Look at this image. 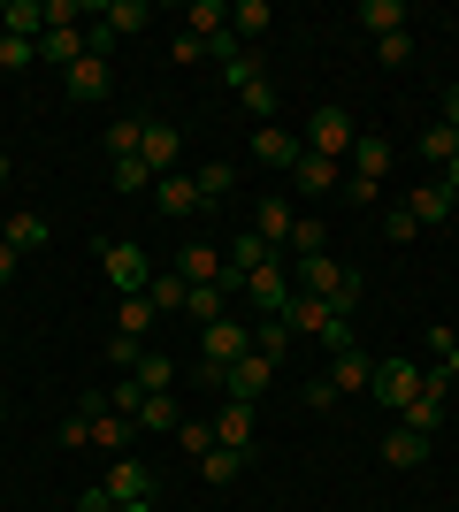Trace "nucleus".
<instances>
[{"mask_svg": "<svg viewBox=\"0 0 459 512\" xmlns=\"http://www.w3.org/2000/svg\"><path fill=\"white\" fill-rule=\"evenodd\" d=\"M100 268H108V291H123V299H138L153 283V260H146V245H131V237H100Z\"/></svg>", "mask_w": 459, "mask_h": 512, "instance_id": "nucleus-1", "label": "nucleus"}, {"mask_svg": "<svg viewBox=\"0 0 459 512\" xmlns=\"http://www.w3.org/2000/svg\"><path fill=\"white\" fill-rule=\"evenodd\" d=\"M306 153H322V161H345L352 153V115L337 100H322L314 115H306Z\"/></svg>", "mask_w": 459, "mask_h": 512, "instance_id": "nucleus-2", "label": "nucleus"}, {"mask_svg": "<svg viewBox=\"0 0 459 512\" xmlns=\"http://www.w3.org/2000/svg\"><path fill=\"white\" fill-rule=\"evenodd\" d=\"M245 306H253L261 321H284V306H291V260L253 268V276H245Z\"/></svg>", "mask_w": 459, "mask_h": 512, "instance_id": "nucleus-3", "label": "nucleus"}, {"mask_svg": "<svg viewBox=\"0 0 459 512\" xmlns=\"http://www.w3.org/2000/svg\"><path fill=\"white\" fill-rule=\"evenodd\" d=\"M421 383H429V375H421V367L398 352V360H375V383H368V390H375V398H383L391 413H406V406L421 398Z\"/></svg>", "mask_w": 459, "mask_h": 512, "instance_id": "nucleus-4", "label": "nucleus"}, {"mask_svg": "<svg viewBox=\"0 0 459 512\" xmlns=\"http://www.w3.org/2000/svg\"><path fill=\"white\" fill-rule=\"evenodd\" d=\"M245 352H253V329H245L238 314H222V321H207V329H199V360L230 367V360H245Z\"/></svg>", "mask_w": 459, "mask_h": 512, "instance_id": "nucleus-5", "label": "nucleus"}, {"mask_svg": "<svg viewBox=\"0 0 459 512\" xmlns=\"http://www.w3.org/2000/svg\"><path fill=\"white\" fill-rule=\"evenodd\" d=\"M444 406H452V383H444V375H429V383H421V398L398 413V421L414 428V436H437V428H444Z\"/></svg>", "mask_w": 459, "mask_h": 512, "instance_id": "nucleus-6", "label": "nucleus"}, {"mask_svg": "<svg viewBox=\"0 0 459 512\" xmlns=\"http://www.w3.org/2000/svg\"><path fill=\"white\" fill-rule=\"evenodd\" d=\"M276 383V360H261V352H245V360H230V383H222V398H238V406H253L261 390Z\"/></svg>", "mask_w": 459, "mask_h": 512, "instance_id": "nucleus-7", "label": "nucleus"}, {"mask_svg": "<svg viewBox=\"0 0 459 512\" xmlns=\"http://www.w3.org/2000/svg\"><path fill=\"white\" fill-rule=\"evenodd\" d=\"M299 153H306V138H291L284 123L253 130V161H268V169H299Z\"/></svg>", "mask_w": 459, "mask_h": 512, "instance_id": "nucleus-8", "label": "nucleus"}, {"mask_svg": "<svg viewBox=\"0 0 459 512\" xmlns=\"http://www.w3.org/2000/svg\"><path fill=\"white\" fill-rule=\"evenodd\" d=\"M100 490H108L115 505H138V497H153V467H146V459H115Z\"/></svg>", "mask_w": 459, "mask_h": 512, "instance_id": "nucleus-9", "label": "nucleus"}, {"mask_svg": "<svg viewBox=\"0 0 459 512\" xmlns=\"http://www.w3.org/2000/svg\"><path fill=\"white\" fill-rule=\"evenodd\" d=\"M176 153H184L176 123H146V138H138V161H146L153 176H169V169H176Z\"/></svg>", "mask_w": 459, "mask_h": 512, "instance_id": "nucleus-10", "label": "nucleus"}, {"mask_svg": "<svg viewBox=\"0 0 459 512\" xmlns=\"http://www.w3.org/2000/svg\"><path fill=\"white\" fill-rule=\"evenodd\" d=\"M352 23H360L368 39H398V31H406V0H360Z\"/></svg>", "mask_w": 459, "mask_h": 512, "instance_id": "nucleus-11", "label": "nucleus"}, {"mask_svg": "<svg viewBox=\"0 0 459 512\" xmlns=\"http://www.w3.org/2000/svg\"><path fill=\"white\" fill-rule=\"evenodd\" d=\"M329 321H337V314H329L314 291H291V306H284V329H291V337H322Z\"/></svg>", "mask_w": 459, "mask_h": 512, "instance_id": "nucleus-12", "label": "nucleus"}, {"mask_svg": "<svg viewBox=\"0 0 459 512\" xmlns=\"http://www.w3.org/2000/svg\"><path fill=\"white\" fill-rule=\"evenodd\" d=\"M215 444H222V451H253V406L222 398V413H215Z\"/></svg>", "mask_w": 459, "mask_h": 512, "instance_id": "nucleus-13", "label": "nucleus"}, {"mask_svg": "<svg viewBox=\"0 0 459 512\" xmlns=\"http://www.w3.org/2000/svg\"><path fill=\"white\" fill-rule=\"evenodd\" d=\"M429 444H437V436H414V428L398 421L391 436H383V467H398V474H406V467H421V459H429Z\"/></svg>", "mask_w": 459, "mask_h": 512, "instance_id": "nucleus-14", "label": "nucleus"}, {"mask_svg": "<svg viewBox=\"0 0 459 512\" xmlns=\"http://www.w3.org/2000/svg\"><path fill=\"white\" fill-rule=\"evenodd\" d=\"M352 176H375V184H383V176H391V161H398V146L391 138H352Z\"/></svg>", "mask_w": 459, "mask_h": 512, "instance_id": "nucleus-15", "label": "nucleus"}, {"mask_svg": "<svg viewBox=\"0 0 459 512\" xmlns=\"http://www.w3.org/2000/svg\"><path fill=\"white\" fill-rule=\"evenodd\" d=\"M291 184H299L306 199H329L345 176H337V161H322V153H299V169H291Z\"/></svg>", "mask_w": 459, "mask_h": 512, "instance_id": "nucleus-16", "label": "nucleus"}, {"mask_svg": "<svg viewBox=\"0 0 459 512\" xmlns=\"http://www.w3.org/2000/svg\"><path fill=\"white\" fill-rule=\"evenodd\" d=\"M291 199H253V237H268V245H291Z\"/></svg>", "mask_w": 459, "mask_h": 512, "instance_id": "nucleus-17", "label": "nucleus"}, {"mask_svg": "<svg viewBox=\"0 0 459 512\" xmlns=\"http://www.w3.org/2000/svg\"><path fill=\"white\" fill-rule=\"evenodd\" d=\"M153 207H161V214H199V184H192V176H153Z\"/></svg>", "mask_w": 459, "mask_h": 512, "instance_id": "nucleus-18", "label": "nucleus"}, {"mask_svg": "<svg viewBox=\"0 0 459 512\" xmlns=\"http://www.w3.org/2000/svg\"><path fill=\"white\" fill-rule=\"evenodd\" d=\"M108 85H115V77H108V62H100V54H85V62H77V69H69V100H108Z\"/></svg>", "mask_w": 459, "mask_h": 512, "instance_id": "nucleus-19", "label": "nucleus"}, {"mask_svg": "<svg viewBox=\"0 0 459 512\" xmlns=\"http://www.w3.org/2000/svg\"><path fill=\"white\" fill-rule=\"evenodd\" d=\"M184 299H192V283L176 276V268H153V283H146V306H153V314H184Z\"/></svg>", "mask_w": 459, "mask_h": 512, "instance_id": "nucleus-20", "label": "nucleus"}, {"mask_svg": "<svg viewBox=\"0 0 459 512\" xmlns=\"http://www.w3.org/2000/svg\"><path fill=\"white\" fill-rule=\"evenodd\" d=\"M268 260H276V245H268V237H253V230H238V237H230V253H222V268L253 276V268H268Z\"/></svg>", "mask_w": 459, "mask_h": 512, "instance_id": "nucleus-21", "label": "nucleus"}, {"mask_svg": "<svg viewBox=\"0 0 459 512\" xmlns=\"http://www.w3.org/2000/svg\"><path fill=\"white\" fill-rule=\"evenodd\" d=\"M368 383H375L368 352H329V390H368Z\"/></svg>", "mask_w": 459, "mask_h": 512, "instance_id": "nucleus-22", "label": "nucleus"}, {"mask_svg": "<svg viewBox=\"0 0 459 512\" xmlns=\"http://www.w3.org/2000/svg\"><path fill=\"white\" fill-rule=\"evenodd\" d=\"M131 436H138V421H131V413H115V406H100V413H92V444H100V451H131Z\"/></svg>", "mask_w": 459, "mask_h": 512, "instance_id": "nucleus-23", "label": "nucleus"}, {"mask_svg": "<svg viewBox=\"0 0 459 512\" xmlns=\"http://www.w3.org/2000/svg\"><path fill=\"white\" fill-rule=\"evenodd\" d=\"M169 268H176L184 283H222V253H215V245H184Z\"/></svg>", "mask_w": 459, "mask_h": 512, "instance_id": "nucleus-24", "label": "nucleus"}, {"mask_svg": "<svg viewBox=\"0 0 459 512\" xmlns=\"http://www.w3.org/2000/svg\"><path fill=\"white\" fill-rule=\"evenodd\" d=\"M153 321H161V314H153V306H146V291H138V299H123V306H115V329H108V337L146 344V329H153Z\"/></svg>", "mask_w": 459, "mask_h": 512, "instance_id": "nucleus-25", "label": "nucleus"}, {"mask_svg": "<svg viewBox=\"0 0 459 512\" xmlns=\"http://www.w3.org/2000/svg\"><path fill=\"white\" fill-rule=\"evenodd\" d=\"M0 245H16V253H39V245H46V214H0Z\"/></svg>", "mask_w": 459, "mask_h": 512, "instance_id": "nucleus-26", "label": "nucleus"}, {"mask_svg": "<svg viewBox=\"0 0 459 512\" xmlns=\"http://www.w3.org/2000/svg\"><path fill=\"white\" fill-rule=\"evenodd\" d=\"M268 31H276V8H268V0H238V8H230V39H268Z\"/></svg>", "mask_w": 459, "mask_h": 512, "instance_id": "nucleus-27", "label": "nucleus"}, {"mask_svg": "<svg viewBox=\"0 0 459 512\" xmlns=\"http://www.w3.org/2000/svg\"><path fill=\"white\" fill-rule=\"evenodd\" d=\"M184 31H192L199 46L222 39V31H230V8H222V0H192V8H184Z\"/></svg>", "mask_w": 459, "mask_h": 512, "instance_id": "nucleus-28", "label": "nucleus"}, {"mask_svg": "<svg viewBox=\"0 0 459 512\" xmlns=\"http://www.w3.org/2000/svg\"><path fill=\"white\" fill-rule=\"evenodd\" d=\"M100 23H108L115 39H131V31H146V23H153V8H146V0H108V8H100Z\"/></svg>", "mask_w": 459, "mask_h": 512, "instance_id": "nucleus-29", "label": "nucleus"}, {"mask_svg": "<svg viewBox=\"0 0 459 512\" xmlns=\"http://www.w3.org/2000/svg\"><path fill=\"white\" fill-rule=\"evenodd\" d=\"M406 214H414L421 230H429V222H444V214H452V192H444V184H414V199H406Z\"/></svg>", "mask_w": 459, "mask_h": 512, "instance_id": "nucleus-30", "label": "nucleus"}, {"mask_svg": "<svg viewBox=\"0 0 459 512\" xmlns=\"http://www.w3.org/2000/svg\"><path fill=\"white\" fill-rule=\"evenodd\" d=\"M131 383L146 390V398H153V390H176V360H169V352H146V360L131 367Z\"/></svg>", "mask_w": 459, "mask_h": 512, "instance_id": "nucleus-31", "label": "nucleus"}, {"mask_svg": "<svg viewBox=\"0 0 459 512\" xmlns=\"http://www.w3.org/2000/svg\"><path fill=\"white\" fill-rule=\"evenodd\" d=\"M291 253H299V260H322V253H329L322 214H299V222H291Z\"/></svg>", "mask_w": 459, "mask_h": 512, "instance_id": "nucleus-32", "label": "nucleus"}, {"mask_svg": "<svg viewBox=\"0 0 459 512\" xmlns=\"http://www.w3.org/2000/svg\"><path fill=\"white\" fill-rule=\"evenodd\" d=\"M131 421H138V428H184V413H176V390H153V398L131 413Z\"/></svg>", "mask_w": 459, "mask_h": 512, "instance_id": "nucleus-33", "label": "nucleus"}, {"mask_svg": "<svg viewBox=\"0 0 459 512\" xmlns=\"http://www.w3.org/2000/svg\"><path fill=\"white\" fill-rule=\"evenodd\" d=\"M199 474H207V482H215V490H230V482H238V474H245V451H207V459H199Z\"/></svg>", "mask_w": 459, "mask_h": 512, "instance_id": "nucleus-34", "label": "nucleus"}, {"mask_svg": "<svg viewBox=\"0 0 459 512\" xmlns=\"http://www.w3.org/2000/svg\"><path fill=\"white\" fill-rule=\"evenodd\" d=\"M238 100H245V115H253V123H276V85H268V69L253 77V85H238Z\"/></svg>", "mask_w": 459, "mask_h": 512, "instance_id": "nucleus-35", "label": "nucleus"}, {"mask_svg": "<svg viewBox=\"0 0 459 512\" xmlns=\"http://www.w3.org/2000/svg\"><path fill=\"white\" fill-rule=\"evenodd\" d=\"M138 138H146V123H138V115H115L108 123V161H131Z\"/></svg>", "mask_w": 459, "mask_h": 512, "instance_id": "nucleus-36", "label": "nucleus"}, {"mask_svg": "<svg viewBox=\"0 0 459 512\" xmlns=\"http://www.w3.org/2000/svg\"><path fill=\"white\" fill-rule=\"evenodd\" d=\"M253 352L284 367V352H291V329H284V321H253Z\"/></svg>", "mask_w": 459, "mask_h": 512, "instance_id": "nucleus-37", "label": "nucleus"}, {"mask_svg": "<svg viewBox=\"0 0 459 512\" xmlns=\"http://www.w3.org/2000/svg\"><path fill=\"white\" fill-rule=\"evenodd\" d=\"M192 184H199V207H215V199L230 192L238 176H230V161H207V169H192Z\"/></svg>", "mask_w": 459, "mask_h": 512, "instance_id": "nucleus-38", "label": "nucleus"}, {"mask_svg": "<svg viewBox=\"0 0 459 512\" xmlns=\"http://www.w3.org/2000/svg\"><path fill=\"white\" fill-rule=\"evenodd\" d=\"M108 184H115V192H153V169L131 153V161H108Z\"/></svg>", "mask_w": 459, "mask_h": 512, "instance_id": "nucleus-39", "label": "nucleus"}, {"mask_svg": "<svg viewBox=\"0 0 459 512\" xmlns=\"http://www.w3.org/2000/svg\"><path fill=\"white\" fill-rule=\"evenodd\" d=\"M414 153H421V161H452V153H459V130H452V123H429Z\"/></svg>", "mask_w": 459, "mask_h": 512, "instance_id": "nucleus-40", "label": "nucleus"}, {"mask_svg": "<svg viewBox=\"0 0 459 512\" xmlns=\"http://www.w3.org/2000/svg\"><path fill=\"white\" fill-rule=\"evenodd\" d=\"M184 314H192V321H222V314H230V306H222V283H192Z\"/></svg>", "mask_w": 459, "mask_h": 512, "instance_id": "nucleus-41", "label": "nucleus"}, {"mask_svg": "<svg viewBox=\"0 0 459 512\" xmlns=\"http://www.w3.org/2000/svg\"><path fill=\"white\" fill-rule=\"evenodd\" d=\"M39 62V39H8V31H0V69H31Z\"/></svg>", "mask_w": 459, "mask_h": 512, "instance_id": "nucleus-42", "label": "nucleus"}, {"mask_svg": "<svg viewBox=\"0 0 459 512\" xmlns=\"http://www.w3.org/2000/svg\"><path fill=\"white\" fill-rule=\"evenodd\" d=\"M299 406H306V413H329V406H337V390H329V375H306V383H299Z\"/></svg>", "mask_w": 459, "mask_h": 512, "instance_id": "nucleus-43", "label": "nucleus"}, {"mask_svg": "<svg viewBox=\"0 0 459 512\" xmlns=\"http://www.w3.org/2000/svg\"><path fill=\"white\" fill-rule=\"evenodd\" d=\"M375 54H383V69H406V62H414V31H398V39H375Z\"/></svg>", "mask_w": 459, "mask_h": 512, "instance_id": "nucleus-44", "label": "nucleus"}, {"mask_svg": "<svg viewBox=\"0 0 459 512\" xmlns=\"http://www.w3.org/2000/svg\"><path fill=\"white\" fill-rule=\"evenodd\" d=\"M176 444H184V451H199V459H207V451H215V421H184V428H176Z\"/></svg>", "mask_w": 459, "mask_h": 512, "instance_id": "nucleus-45", "label": "nucleus"}, {"mask_svg": "<svg viewBox=\"0 0 459 512\" xmlns=\"http://www.w3.org/2000/svg\"><path fill=\"white\" fill-rule=\"evenodd\" d=\"M108 406L115 413H138V406H146V390H138L131 375H115V383H108Z\"/></svg>", "mask_w": 459, "mask_h": 512, "instance_id": "nucleus-46", "label": "nucleus"}, {"mask_svg": "<svg viewBox=\"0 0 459 512\" xmlns=\"http://www.w3.org/2000/svg\"><path fill=\"white\" fill-rule=\"evenodd\" d=\"M345 199H352V207H375V199H383V184H375V176H345Z\"/></svg>", "mask_w": 459, "mask_h": 512, "instance_id": "nucleus-47", "label": "nucleus"}, {"mask_svg": "<svg viewBox=\"0 0 459 512\" xmlns=\"http://www.w3.org/2000/svg\"><path fill=\"white\" fill-rule=\"evenodd\" d=\"M169 54H176V62H207V46H199L192 31H176V39H169Z\"/></svg>", "mask_w": 459, "mask_h": 512, "instance_id": "nucleus-48", "label": "nucleus"}, {"mask_svg": "<svg viewBox=\"0 0 459 512\" xmlns=\"http://www.w3.org/2000/svg\"><path fill=\"white\" fill-rule=\"evenodd\" d=\"M238 54H245V46L230 39V31H222V39H207V62H222V69H230V62H238Z\"/></svg>", "mask_w": 459, "mask_h": 512, "instance_id": "nucleus-49", "label": "nucleus"}, {"mask_svg": "<svg viewBox=\"0 0 459 512\" xmlns=\"http://www.w3.org/2000/svg\"><path fill=\"white\" fill-rule=\"evenodd\" d=\"M383 230H391V237H398V245H406V237H414V230H421V222H414V214H406V207H391V214H383Z\"/></svg>", "mask_w": 459, "mask_h": 512, "instance_id": "nucleus-50", "label": "nucleus"}, {"mask_svg": "<svg viewBox=\"0 0 459 512\" xmlns=\"http://www.w3.org/2000/svg\"><path fill=\"white\" fill-rule=\"evenodd\" d=\"M62 444H69V451L92 444V421H85V413H69V421H62Z\"/></svg>", "mask_w": 459, "mask_h": 512, "instance_id": "nucleus-51", "label": "nucleus"}, {"mask_svg": "<svg viewBox=\"0 0 459 512\" xmlns=\"http://www.w3.org/2000/svg\"><path fill=\"white\" fill-rule=\"evenodd\" d=\"M77 512H115V497L108 490H85V497H77Z\"/></svg>", "mask_w": 459, "mask_h": 512, "instance_id": "nucleus-52", "label": "nucleus"}, {"mask_svg": "<svg viewBox=\"0 0 459 512\" xmlns=\"http://www.w3.org/2000/svg\"><path fill=\"white\" fill-rule=\"evenodd\" d=\"M16 268H23V253H16V245H0V283H16Z\"/></svg>", "mask_w": 459, "mask_h": 512, "instance_id": "nucleus-53", "label": "nucleus"}, {"mask_svg": "<svg viewBox=\"0 0 459 512\" xmlns=\"http://www.w3.org/2000/svg\"><path fill=\"white\" fill-rule=\"evenodd\" d=\"M437 375H444V383L459 390V344H452V352H444V360H437Z\"/></svg>", "mask_w": 459, "mask_h": 512, "instance_id": "nucleus-54", "label": "nucleus"}, {"mask_svg": "<svg viewBox=\"0 0 459 512\" xmlns=\"http://www.w3.org/2000/svg\"><path fill=\"white\" fill-rule=\"evenodd\" d=\"M444 192L459 199V153H452V161H444Z\"/></svg>", "mask_w": 459, "mask_h": 512, "instance_id": "nucleus-55", "label": "nucleus"}, {"mask_svg": "<svg viewBox=\"0 0 459 512\" xmlns=\"http://www.w3.org/2000/svg\"><path fill=\"white\" fill-rule=\"evenodd\" d=\"M444 123H452V130H459V85H452V100H444Z\"/></svg>", "mask_w": 459, "mask_h": 512, "instance_id": "nucleus-56", "label": "nucleus"}, {"mask_svg": "<svg viewBox=\"0 0 459 512\" xmlns=\"http://www.w3.org/2000/svg\"><path fill=\"white\" fill-rule=\"evenodd\" d=\"M115 512H161V505H153V497H138V505H115Z\"/></svg>", "mask_w": 459, "mask_h": 512, "instance_id": "nucleus-57", "label": "nucleus"}, {"mask_svg": "<svg viewBox=\"0 0 459 512\" xmlns=\"http://www.w3.org/2000/svg\"><path fill=\"white\" fill-rule=\"evenodd\" d=\"M0 184H8V153H0Z\"/></svg>", "mask_w": 459, "mask_h": 512, "instance_id": "nucleus-58", "label": "nucleus"}]
</instances>
